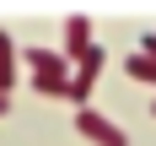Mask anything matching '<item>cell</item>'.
Returning <instances> with one entry per match:
<instances>
[{
  "label": "cell",
  "instance_id": "6da1fadb",
  "mask_svg": "<svg viewBox=\"0 0 156 146\" xmlns=\"http://www.w3.org/2000/svg\"><path fill=\"white\" fill-rule=\"evenodd\" d=\"M102 60H108V54H102V43H92V49H86L76 65H70V97H76L81 108H86V97H92L97 76H102Z\"/></svg>",
  "mask_w": 156,
  "mask_h": 146
},
{
  "label": "cell",
  "instance_id": "7a4b0ae2",
  "mask_svg": "<svg viewBox=\"0 0 156 146\" xmlns=\"http://www.w3.org/2000/svg\"><path fill=\"white\" fill-rule=\"evenodd\" d=\"M76 130H81V135H86L92 146H129V135H124L119 125H113V119H102V114H97L92 103H86V108L76 114Z\"/></svg>",
  "mask_w": 156,
  "mask_h": 146
},
{
  "label": "cell",
  "instance_id": "3957f363",
  "mask_svg": "<svg viewBox=\"0 0 156 146\" xmlns=\"http://www.w3.org/2000/svg\"><path fill=\"white\" fill-rule=\"evenodd\" d=\"M92 43H97V38H92V16H86V11H70V16H65V60L76 65Z\"/></svg>",
  "mask_w": 156,
  "mask_h": 146
},
{
  "label": "cell",
  "instance_id": "277c9868",
  "mask_svg": "<svg viewBox=\"0 0 156 146\" xmlns=\"http://www.w3.org/2000/svg\"><path fill=\"white\" fill-rule=\"evenodd\" d=\"M22 65L32 70V81H54V76H70V60L65 54H48V49H27Z\"/></svg>",
  "mask_w": 156,
  "mask_h": 146
},
{
  "label": "cell",
  "instance_id": "5b68a950",
  "mask_svg": "<svg viewBox=\"0 0 156 146\" xmlns=\"http://www.w3.org/2000/svg\"><path fill=\"white\" fill-rule=\"evenodd\" d=\"M16 87V43H11V32H0V97H11Z\"/></svg>",
  "mask_w": 156,
  "mask_h": 146
},
{
  "label": "cell",
  "instance_id": "8992f818",
  "mask_svg": "<svg viewBox=\"0 0 156 146\" xmlns=\"http://www.w3.org/2000/svg\"><path fill=\"white\" fill-rule=\"evenodd\" d=\"M124 65H129V76H135V81H151V87H156V60H151V54H140V49H135Z\"/></svg>",
  "mask_w": 156,
  "mask_h": 146
},
{
  "label": "cell",
  "instance_id": "52a82bcc",
  "mask_svg": "<svg viewBox=\"0 0 156 146\" xmlns=\"http://www.w3.org/2000/svg\"><path fill=\"white\" fill-rule=\"evenodd\" d=\"M5 108H11V97H0V119H5Z\"/></svg>",
  "mask_w": 156,
  "mask_h": 146
},
{
  "label": "cell",
  "instance_id": "ba28073f",
  "mask_svg": "<svg viewBox=\"0 0 156 146\" xmlns=\"http://www.w3.org/2000/svg\"><path fill=\"white\" fill-rule=\"evenodd\" d=\"M151 114H156V103H151Z\"/></svg>",
  "mask_w": 156,
  "mask_h": 146
}]
</instances>
